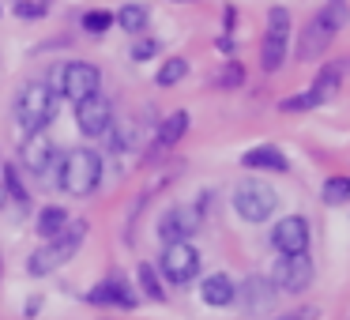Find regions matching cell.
<instances>
[{
  "instance_id": "cell-1",
  "label": "cell",
  "mask_w": 350,
  "mask_h": 320,
  "mask_svg": "<svg viewBox=\"0 0 350 320\" xmlns=\"http://www.w3.org/2000/svg\"><path fill=\"white\" fill-rule=\"evenodd\" d=\"M347 19H350L347 0H327L324 8H320L317 16H312L309 23H305L301 38H297L294 57H297V61H317V57H324L327 49H332L335 34H339L342 27H347Z\"/></svg>"
},
{
  "instance_id": "cell-2",
  "label": "cell",
  "mask_w": 350,
  "mask_h": 320,
  "mask_svg": "<svg viewBox=\"0 0 350 320\" xmlns=\"http://www.w3.org/2000/svg\"><path fill=\"white\" fill-rule=\"evenodd\" d=\"M57 109H61V94H57L49 83L34 79V83L19 87L12 114H16V124L23 129V136H31V132H46L49 124H53Z\"/></svg>"
},
{
  "instance_id": "cell-3",
  "label": "cell",
  "mask_w": 350,
  "mask_h": 320,
  "mask_svg": "<svg viewBox=\"0 0 350 320\" xmlns=\"http://www.w3.org/2000/svg\"><path fill=\"white\" fill-rule=\"evenodd\" d=\"M57 185H61V192H68L76 200L91 196L102 185V155L91 151V147H72V151H64L61 162H57Z\"/></svg>"
},
{
  "instance_id": "cell-4",
  "label": "cell",
  "mask_w": 350,
  "mask_h": 320,
  "mask_svg": "<svg viewBox=\"0 0 350 320\" xmlns=\"http://www.w3.org/2000/svg\"><path fill=\"white\" fill-rule=\"evenodd\" d=\"M87 237V222L83 219H72L68 226L61 230L57 237H49L42 249H34L31 256H27V275L31 279H42V275H53L57 267H64L72 256L79 252V245H83Z\"/></svg>"
},
{
  "instance_id": "cell-5",
  "label": "cell",
  "mask_w": 350,
  "mask_h": 320,
  "mask_svg": "<svg viewBox=\"0 0 350 320\" xmlns=\"http://www.w3.org/2000/svg\"><path fill=\"white\" fill-rule=\"evenodd\" d=\"M49 87H53L61 98H68L72 106H79V102L98 94L102 72H98V64H87V61H64V64H53Z\"/></svg>"
},
{
  "instance_id": "cell-6",
  "label": "cell",
  "mask_w": 350,
  "mask_h": 320,
  "mask_svg": "<svg viewBox=\"0 0 350 320\" xmlns=\"http://www.w3.org/2000/svg\"><path fill=\"white\" fill-rule=\"evenodd\" d=\"M275 207H279V192L267 181L249 177V181H241L234 189V211L241 215L245 222H267L275 215Z\"/></svg>"
},
{
  "instance_id": "cell-7",
  "label": "cell",
  "mask_w": 350,
  "mask_h": 320,
  "mask_svg": "<svg viewBox=\"0 0 350 320\" xmlns=\"http://www.w3.org/2000/svg\"><path fill=\"white\" fill-rule=\"evenodd\" d=\"M286 46H290V12L282 4H275L267 12V34L260 42V68L279 72L286 64Z\"/></svg>"
},
{
  "instance_id": "cell-8",
  "label": "cell",
  "mask_w": 350,
  "mask_h": 320,
  "mask_svg": "<svg viewBox=\"0 0 350 320\" xmlns=\"http://www.w3.org/2000/svg\"><path fill=\"white\" fill-rule=\"evenodd\" d=\"M204 204H207V192L200 196V204H177L170 211H162L159 219V237L162 241H189L200 226H204Z\"/></svg>"
},
{
  "instance_id": "cell-9",
  "label": "cell",
  "mask_w": 350,
  "mask_h": 320,
  "mask_svg": "<svg viewBox=\"0 0 350 320\" xmlns=\"http://www.w3.org/2000/svg\"><path fill=\"white\" fill-rule=\"evenodd\" d=\"M267 279H271L275 290H282V294H301V290L312 286L317 267H312L309 252H294V256H279V260H275V267H271Z\"/></svg>"
},
{
  "instance_id": "cell-10",
  "label": "cell",
  "mask_w": 350,
  "mask_h": 320,
  "mask_svg": "<svg viewBox=\"0 0 350 320\" xmlns=\"http://www.w3.org/2000/svg\"><path fill=\"white\" fill-rule=\"evenodd\" d=\"M159 271L166 275L174 286H189L200 275V252L189 241H170L159 256Z\"/></svg>"
},
{
  "instance_id": "cell-11",
  "label": "cell",
  "mask_w": 350,
  "mask_h": 320,
  "mask_svg": "<svg viewBox=\"0 0 350 320\" xmlns=\"http://www.w3.org/2000/svg\"><path fill=\"white\" fill-rule=\"evenodd\" d=\"M19 162H23V170H31L34 177H46L49 170H57L61 151H57V144L46 132H31V136L19 144Z\"/></svg>"
},
{
  "instance_id": "cell-12",
  "label": "cell",
  "mask_w": 350,
  "mask_h": 320,
  "mask_svg": "<svg viewBox=\"0 0 350 320\" xmlns=\"http://www.w3.org/2000/svg\"><path fill=\"white\" fill-rule=\"evenodd\" d=\"M309 222L301 219V215H286V219H279L271 226V245L279 256H294V252H309Z\"/></svg>"
},
{
  "instance_id": "cell-13",
  "label": "cell",
  "mask_w": 350,
  "mask_h": 320,
  "mask_svg": "<svg viewBox=\"0 0 350 320\" xmlns=\"http://www.w3.org/2000/svg\"><path fill=\"white\" fill-rule=\"evenodd\" d=\"M76 129L83 132L87 139L106 136V132L113 129V106H109L102 94H94V98L79 102V106H76Z\"/></svg>"
},
{
  "instance_id": "cell-14",
  "label": "cell",
  "mask_w": 350,
  "mask_h": 320,
  "mask_svg": "<svg viewBox=\"0 0 350 320\" xmlns=\"http://www.w3.org/2000/svg\"><path fill=\"white\" fill-rule=\"evenodd\" d=\"M87 302H91V305H121V309H136L139 294L124 282V275H121V279L113 275V279H102L98 286L87 294Z\"/></svg>"
},
{
  "instance_id": "cell-15",
  "label": "cell",
  "mask_w": 350,
  "mask_h": 320,
  "mask_svg": "<svg viewBox=\"0 0 350 320\" xmlns=\"http://www.w3.org/2000/svg\"><path fill=\"white\" fill-rule=\"evenodd\" d=\"M275 294H279V290H275V282L267 279V275H249V279L237 286V297H241V305L249 312H267L275 305Z\"/></svg>"
},
{
  "instance_id": "cell-16",
  "label": "cell",
  "mask_w": 350,
  "mask_h": 320,
  "mask_svg": "<svg viewBox=\"0 0 350 320\" xmlns=\"http://www.w3.org/2000/svg\"><path fill=\"white\" fill-rule=\"evenodd\" d=\"M200 297H204V305H211V309H226V305L237 302V286L230 275L215 271L204 279V286H200Z\"/></svg>"
},
{
  "instance_id": "cell-17",
  "label": "cell",
  "mask_w": 350,
  "mask_h": 320,
  "mask_svg": "<svg viewBox=\"0 0 350 320\" xmlns=\"http://www.w3.org/2000/svg\"><path fill=\"white\" fill-rule=\"evenodd\" d=\"M241 166L245 170H271V174H286L290 159L275 144H260V147H252V151L241 155Z\"/></svg>"
},
{
  "instance_id": "cell-18",
  "label": "cell",
  "mask_w": 350,
  "mask_h": 320,
  "mask_svg": "<svg viewBox=\"0 0 350 320\" xmlns=\"http://www.w3.org/2000/svg\"><path fill=\"white\" fill-rule=\"evenodd\" d=\"M192 117L185 114V109H174V114L166 117V121L159 124V136H154V151H170V147H177L185 139V132H189Z\"/></svg>"
},
{
  "instance_id": "cell-19",
  "label": "cell",
  "mask_w": 350,
  "mask_h": 320,
  "mask_svg": "<svg viewBox=\"0 0 350 320\" xmlns=\"http://www.w3.org/2000/svg\"><path fill=\"white\" fill-rule=\"evenodd\" d=\"M68 222L72 219H68V211H64L61 204H49V207H42V211H38L34 230H38V237H46V241H49V237H57L64 226H68Z\"/></svg>"
},
{
  "instance_id": "cell-20",
  "label": "cell",
  "mask_w": 350,
  "mask_h": 320,
  "mask_svg": "<svg viewBox=\"0 0 350 320\" xmlns=\"http://www.w3.org/2000/svg\"><path fill=\"white\" fill-rule=\"evenodd\" d=\"M113 23H121V31H129V34L139 38V34L151 27V12H147L144 4H124V8L113 16Z\"/></svg>"
},
{
  "instance_id": "cell-21",
  "label": "cell",
  "mask_w": 350,
  "mask_h": 320,
  "mask_svg": "<svg viewBox=\"0 0 350 320\" xmlns=\"http://www.w3.org/2000/svg\"><path fill=\"white\" fill-rule=\"evenodd\" d=\"M339 87H342V68H339V64H327V68H320V72H317V79H312L309 91L317 94L320 102H327L335 91H339Z\"/></svg>"
},
{
  "instance_id": "cell-22",
  "label": "cell",
  "mask_w": 350,
  "mask_h": 320,
  "mask_svg": "<svg viewBox=\"0 0 350 320\" xmlns=\"http://www.w3.org/2000/svg\"><path fill=\"white\" fill-rule=\"evenodd\" d=\"M0 181H4V196H8V200H16L19 207L31 204V192H27V185H23V177H19L16 166L4 162V166H0Z\"/></svg>"
},
{
  "instance_id": "cell-23",
  "label": "cell",
  "mask_w": 350,
  "mask_h": 320,
  "mask_svg": "<svg viewBox=\"0 0 350 320\" xmlns=\"http://www.w3.org/2000/svg\"><path fill=\"white\" fill-rule=\"evenodd\" d=\"M185 76H189V61H185V57H166V61L159 64V72H154V83L159 87H177Z\"/></svg>"
},
{
  "instance_id": "cell-24",
  "label": "cell",
  "mask_w": 350,
  "mask_h": 320,
  "mask_svg": "<svg viewBox=\"0 0 350 320\" xmlns=\"http://www.w3.org/2000/svg\"><path fill=\"white\" fill-rule=\"evenodd\" d=\"M320 200H324L327 207L347 204V200H350V177H342V174L327 177V181H324V189H320Z\"/></svg>"
},
{
  "instance_id": "cell-25",
  "label": "cell",
  "mask_w": 350,
  "mask_h": 320,
  "mask_svg": "<svg viewBox=\"0 0 350 320\" xmlns=\"http://www.w3.org/2000/svg\"><path fill=\"white\" fill-rule=\"evenodd\" d=\"M136 279H139V290H144L151 302H166V290H162V279H159V271H154L151 264H139L136 267Z\"/></svg>"
},
{
  "instance_id": "cell-26",
  "label": "cell",
  "mask_w": 350,
  "mask_h": 320,
  "mask_svg": "<svg viewBox=\"0 0 350 320\" xmlns=\"http://www.w3.org/2000/svg\"><path fill=\"white\" fill-rule=\"evenodd\" d=\"M317 106H324V102H320L312 91L290 94V98H282V102H279V109H282V114H309V109H317Z\"/></svg>"
},
{
  "instance_id": "cell-27",
  "label": "cell",
  "mask_w": 350,
  "mask_h": 320,
  "mask_svg": "<svg viewBox=\"0 0 350 320\" xmlns=\"http://www.w3.org/2000/svg\"><path fill=\"white\" fill-rule=\"evenodd\" d=\"M83 31H91V34H106L109 27H113V12H102V8H94V12H83Z\"/></svg>"
},
{
  "instance_id": "cell-28",
  "label": "cell",
  "mask_w": 350,
  "mask_h": 320,
  "mask_svg": "<svg viewBox=\"0 0 350 320\" xmlns=\"http://www.w3.org/2000/svg\"><path fill=\"white\" fill-rule=\"evenodd\" d=\"M245 83V68L237 61H226V68L215 76V87H222V91H234V87Z\"/></svg>"
},
{
  "instance_id": "cell-29",
  "label": "cell",
  "mask_w": 350,
  "mask_h": 320,
  "mask_svg": "<svg viewBox=\"0 0 350 320\" xmlns=\"http://www.w3.org/2000/svg\"><path fill=\"white\" fill-rule=\"evenodd\" d=\"M159 38H144V34H139V38H136V46H132V61H139V64H144V61H151V57H159Z\"/></svg>"
},
{
  "instance_id": "cell-30",
  "label": "cell",
  "mask_w": 350,
  "mask_h": 320,
  "mask_svg": "<svg viewBox=\"0 0 350 320\" xmlns=\"http://www.w3.org/2000/svg\"><path fill=\"white\" fill-rule=\"evenodd\" d=\"M46 0H19V4H16V16L19 19H42V16H46Z\"/></svg>"
},
{
  "instance_id": "cell-31",
  "label": "cell",
  "mask_w": 350,
  "mask_h": 320,
  "mask_svg": "<svg viewBox=\"0 0 350 320\" xmlns=\"http://www.w3.org/2000/svg\"><path fill=\"white\" fill-rule=\"evenodd\" d=\"M317 317H320L317 305H305V309H290V312H282L279 320H317Z\"/></svg>"
},
{
  "instance_id": "cell-32",
  "label": "cell",
  "mask_w": 350,
  "mask_h": 320,
  "mask_svg": "<svg viewBox=\"0 0 350 320\" xmlns=\"http://www.w3.org/2000/svg\"><path fill=\"white\" fill-rule=\"evenodd\" d=\"M38 312H42V297H38V294H34V297H31V302H27V305H23V317H27V320H31V317H38Z\"/></svg>"
},
{
  "instance_id": "cell-33",
  "label": "cell",
  "mask_w": 350,
  "mask_h": 320,
  "mask_svg": "<svg viewBox=\"0 0 350 320\" xmlns=\"http://www.w3.org/2000/svg\"><path fill=\"white\" fill-rule=\"evenodd\" d=\"M4 200H8V196H4V181H0V207H4Z\"/></svg>"
},
{
  "instance_id": "cell-34",
  "label": "cell",
  "mask_w": 350,
  "mask_h": 320,
  "mask_svg": "<svg viewBox=\"0 0 350 320\" xmlns=\"http://www.w3.org/2000/svg\"><path fill=\"white\" fill-rule=\"evenodd\" d=\"M0 279H4V256H0Z\"/></svg>"
},
{
  "instance_id": "cell-35",
  "label": "cell",
  "mask_w": 350,
  "mask_h": 320,
  "mask_svg": "<svg viewBox=\"0 0 350 320\" xmlns=\"http://www.w3.org/2000/svg\"><path fill=\"white\" fill-rule=\"evenodd\" d=\"M181 4H189V0H181Z\"/></svg>"
},
{
  "instance_id": "cell-36",
  "label": "cell",
  "mask_w": 350,
  "mask_h": 320,
  "mask_svg": "<svg viewBox=\"0 0 350 320\" xmlns=\"http://www.w3.org/2000/svg\"><path fill=\"white\" fill-rule=\"evenodd\" d=\"M0 166H4V162H0Z\"/></svg>"
}]
</instances>
